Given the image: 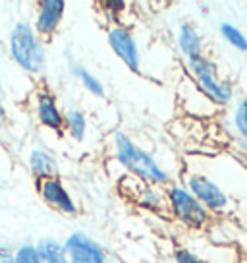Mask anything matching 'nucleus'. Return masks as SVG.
Masks as SVG:
<instances>
[{"label":"nucleus","instance_id":"nucleus-20","mask_svg":"<svg viewBox=\"0 0 247 263\" xmlns=\"http://www.w3.org/2000/svg\"><path fill=\"white\" fill-rule=\"evenodd\" d=\"M174 263H207L201 255L191 252L188 248H178L174 252Z\"/></svg>","mask_w":247,"mask_h":263},{"label":"nucleus","instance_id":"nucleus-17","mask_svg":"<svg viewBox=\"0 0 247 263\" xmlns=\"http://www.w3.org/2000/svg\"><path fill=\"white\" fill-rule=\"evenodd\" d=\"M220 35L224 37V41L232 45L234 49H238L239 52H247V37L239 27L232 24H220Z\"/></svg>","mask_w":247,"mask_h":263},{"label":"nucleus","instance_id":"nucleus-7","mask_svg":"<svg viewBox=\"0 0 247 263\" xmlns=\"http://www.w3.org/2000/svg\"><path fill=\"white\" fill-rule=\"evenodd\" d=\"M64 252L70 263H107V252L81 232H74L64 242Z\"/></svg>","mask_w":247,"mask_h":263},{"label":"nucleus","instance_id":"nucleus-9","mask_svg":"<svg viewBox=\"0 0 247 263\" xmlns=\"http://www.w3.org/2000/svg\"><path fill=\"white\" fill-rule=\"evenodd\" d=\"M66 2L64 0H45L39 4V14L35 20V31L39 37H50L58 29V25L64 17Z\"/></svg>","mask_w":247,"mask_h":263},{"label":"nucleus","instance_id":"nucleus-15","mask_svg":"<svg viewBox=\"0 0 247 263\" xmlns=\"http://www.w3.org/2000/svg\"><path fill=\"white\" fill-rule=\"evenodd\" d=\"M64 128L70 132L74 140L81 141L87 132V118L79 108H68L64 115Z\"/></svg>","mask_w":247,"mask_h":263},{"label":"nucleus","instance_id":"nucleus-18","mask_svg":"<svg viewBox=\"0 0 247 263\" xmlns=\"http://www.w3.org/2000/svg\"><path fill=\"white\" fill-rule=\"evenodd\" d=\"M234 128L241 140H247V99L239 101L234 110Z\"/></svg>","mask_w":247,"mask_h":263},{"label":"nucleus","instance_id":"nucleus-14","mask_svg":"<svg viewBox=\"0 0 247 263\" xmlns=\"http://www.w3.org/2000/svg\"><path fill=\"white\" fill-rule=\"evenodd\" d=\"M37 248L39 263H70L64 252V246L58 244L56 240H41Z\"/></svg>","mask_w":247,"mask_h":263},{"label":"nucleus","instance_id":"nucleus-13","mask_svg":"<svg viewBox=\"0 0 247 263\" xmlns=\"http://www.w3.org/2000/svg\"><path fill=\"white\" fill-rule=\"evenodd\" d=\"M29 166H31V173L37 180L54 178V174H56V161L45 149H35L29 157Z\"/></svg>","mask_w":247,"mask_h":263},{"label":"nucleus","instance_id":"nucleus-12","mask_svg":"<svg viewBox=\"0 0 247 263\" xmlns=\"http://www.w3.org/2000/svg\"><path fill=\"white\" fill-rule=\"evenodd\" d=\"M178 49L180 52L183 54L186 60H193V58H199L203 57V47H205V43H203V37H201V33L197 31V27L191 24H181L180 29H178Z\"/></svg>","mask_w":247,"mask_h":263},{"label":"nucleus","instance_id":"nucleus-5","mask_svg":"<svg viewBox=\"0 0 247 263\" xmlns=\"http://www.w3.org/2000/svg\"><path fill=\"white\" fill-rule=\"evenodd\" d=\"M186 182H188L186 188L191 192V196L195 197L209 213H222L226 211V207L230 205V199L222 192V188L205 174H191Z\"/></svg>","mask_w":247,"mask_h":263},{"label":"nucleus","instance_id":"nucleus-19","mask_svg":"<svg viewBox=\"0 0 247 263\" xmlns=\"http://www.w3.org/2000/svg\"><path fill=\"white\" fill-rule=\"evenodd\" d=\"M14 263H39V254L35 246H22L14 255Z\"/></svg>","mask_w":247,"mask_h":263},{"label":"nucleus","instance_id":"nucleus-23","mask_svg":"<svg viewBox=\"0 0 247 263\" xmlns=\"http://www.w3.org/2000/svg\"><path fill=\"white\" fill-rule=\"evenodd\" d=\"M243 263H247V259H245V261H243Z\"/></svg>","mask_w":247,"mask_h":263},{"label":"nucleus","instance_id":"nucleus-11","mask_svg":"<svg viewBox=\"0 0 247 263\" xmlns=\"http://www.w3.org/2000/svg\"><path fill=\"white\" fill-rule=\"evenodd\" d=\"M37 118L43 126H47L58 134H62V130H64V115L58 108L56 99L47 91L37 95Z\"/></svg>","mask_w":247,"mask_h":263},{"label":"nucleus","instance_id":"nucleus-22","mask_svg":"<svg viewBox=\"0 0 247 263\" xmlns=\"http://www.w3.org/2000/svg\"><path fill=\"white\" fill-rule=\"evenodd\" d=\"M241 147L245 149V153H247V140H241Z\"/></svg>","mask_w":247,"mask_h":263},{"label":"nucleus","instance_id":"nucleus-16","mask_svg":"<svg viewBox=\"0 0 247 263\" xmlns=\"http://www.w3.org/2000/svg\"><path fill=\"white\" fill-rule=\"evenodd\" d=\"M74 76L75 78H79V82L85 89L93 93L95 97H105V87H102V83L97 76H93L89 70H85L83 66H74Z\"/></svg>","mask_w":247,"mask_h":263},{"label":"nucleus","instance_id":"nucleus-3","mask_svg":"<svg viewBox=\"0 0 247 263\" xmlns=\"http://www.w3.org/2000/svg\"><path fill=\"white\" fill-rule=\"evenodd\" d=\"M190 74L195 80V85L213 101L216 107H224L234 99V87L218 74V66L205 54L193 60H186Z\"/></svg>","mask_w":247,"mask_h":263},{"label":"nucleus","instance_id":"nucleus-1","mask_svg":"<svg viewBox=\"0 0 247 263\" xmlns=\"http://www.w3.org/2000/svg\"><path fill=\"white\" fill-rule=\"evenodd\" d=\"M114 153L116 161L122 164L133 178L141 180L149 186H162L170 182V174L155 157L147 153L145 149L137 147L130 136L123 132L114 134Z\"/></svg>","mask_w":247,"mask_h":263},{"label":"nucleus","instance_id":"nucleus-4","mask_svg":"<svg viewBox=\"0 0 247 263\" xmlns=\"http://www.w3.org/2000/svg\"><path fill=\"white\" fill-rule=\"evenodd\" d=\"M166 207L174 219L190 230H203L211 222V213L199 203L191 192L181 184H172L166 188Z\"/></svg>","mask_w":247,"mask_h":263},{"label":"nucleus","instance_id":"nucleus-21","mask_svg":"<svg viewBox=\"0 0 247 263\" xmlns=\"http://www.w3.org/2000/svg\"><path fill=\"white\" fill-rule=\"evenodd\" d=\"M0 263H14V257L6 250H2V248H0Z\"/></svg>","mask_w":247,"mask_h":263},{"label":"nucleus","instance_id":"nucleus-6","mask_svg":"<svg viewBox=\"0 0 247 263\" xmlns=\"http://www.w3.org/2000/svg\"><path fill=\"white\" fill-rule=\"evenodd\" d=\"M108 45L110 49L114 50V54L123 64L132 70L133 74H139L141 72V52L137 47V41L133 37V33L128 27L122 25H114L108 29Z\"/></svg>","mask_w":247,"mask_h":263},{"label":"nucleus","instance_id":"nucleus-2","mask_svg":"<svg viewBox=\"0 0 247 263\" xmlns=\"http://www.w3.org/2000/svg\"><path fill=\"white\" fill-rule=\"evenodd\" d=\"M10 52L16 64L27 74H41L45 66V47L41 37L29 24H16L10 33Z\"/></svg>","mask_w":247,"mask_h":263},{"label":"nucleus","instance_id":"nucleus-10","mask_svg":"<svg viewBox=\"0 0 247 263\" xmlns=\"http://www.w3.org/2000/svg\"><path fill=\"white\" fill-rule=\"evenodd\" d=\"M133 188H123V194L135 199V203L147 211H162L166 207V197L164 194L158 190V186H149V184H143L141 180L130 176Z\"/></svg>","mask_w":247,"mask_h":263},{"label":"nucleus","instance_id":"nucleus-8","mask_svg":"<svg viewBox=\"0 0 247 263\" xmlns=\"http://www.w3.org/2000/svg\"><path fill=\"white\" fill-rule=\"evenodd\" d=\"M37 188H39V194H41L43 199H45L50 207H54L56 211L66 213V215L77 213L75 201L72 199L70 192L64 188V184L58 180L56 176H54V178H45V180H39Z\"/></svg>","mask_w":247,"mask_h":263}]
</instances>
